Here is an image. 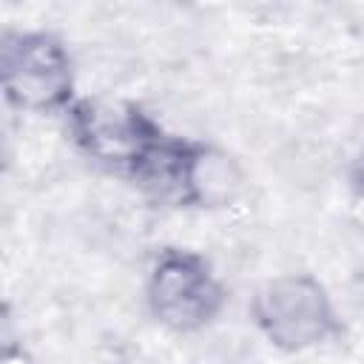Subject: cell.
I'll list each match as a JSON object with an SVG mask.
<instances>
[{"label": "cell", "instance_id": "6da1fadb", "mask_svg": "<svg viewBox=\"0 0 364 364\" xmlns=\"http://www.w3.org/2000/svg\"><path fill=\"white\" fill-rule=\"evenodd\" d=\"M250 321L282 353H307L344 336L330 290L310 273H282L264 282L253 293Z\"/></svg>", "mask_w": 364, "mask_h": 364}, {"label": "cell", "instance_id": "7a4b0ae2", "mask_svg": "<svg viewBox=\"0 0 364 364\" xmlns=\"http://www.w3.org/2000/svg\"><path fill=\"white\" fill-rule=\"evenodd\" d=\"M0 85L6 102L17 111L65 114L77 100L74 60L51 31H6L0 43Z\"/></svg>", "mask_w": 364, "mask_h": 364}, {"label": "cell", "instance_id": "3957f363", "mask_svg": "<svg viewBox=\"0 0 364 364\" xmlns=\"http://www.w3.org/2000/svg\"><path fill=\"white\" fill-rule=\"evenodd\" d=\"M65 125L74 145L91 162L128 179L168 134L142 105L108 97H77L65 111Z\"/></svg>", "mask_w": 364, "mask_h": 364}, {"label": "cell", "instance_id": "277c9868", "mask_svg": "<svg viewBox=\"0 0 364 364\" xmlns=\"http://www.w3.org/2000/svg\"><path fill=\"white\" fill-rule=\"evenodd\" d=\"M225 284L210 262L188 247H165L145 279L151 316L171 333H196L213 324L225 307Z\"/></svg>", "mask_w": 364, "mask_h": 364}, {"label": "cell", "instance_id": "5b68a950", "mask_svg": "<svg viewBox=\"0 0 364 364\" xmlns=\"http://www.w3.org/2000/svg\"><path fill=\"white\" fill-rule=\"evenodd\" d=\"M355 188L364 193V162L358 165V173H355Z\"/></svg>", "mask_w": 364, "mask_h": 364}]
</instances>
